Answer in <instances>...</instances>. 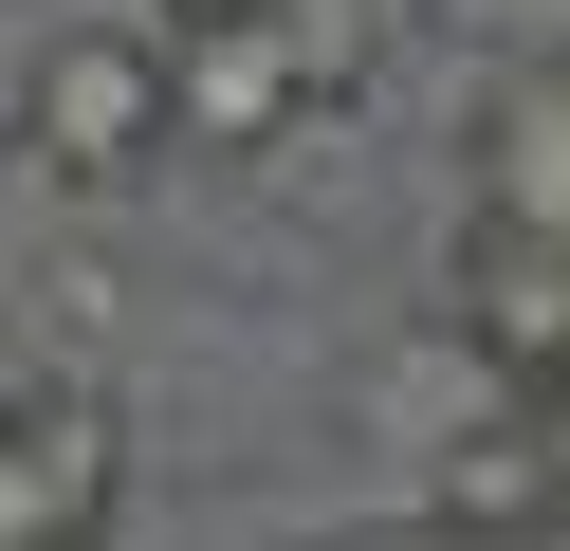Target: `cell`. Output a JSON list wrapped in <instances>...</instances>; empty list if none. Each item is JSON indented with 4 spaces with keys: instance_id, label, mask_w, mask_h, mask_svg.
<instances>
[{
    "instance_id": "cell-1",
    "label": "cell",
    "mask_w": 570,
    "mask_h": 551,
    "mask_svg": "<svg viewBox=\"0 0 570 551\" xmlns=\"http://www.w3.org/2000/svg\"><path fill=\"white\" fill-rule=\"evenodd\" d=\"M19 147H38L56 184H129L185 147V92H166V37L148 19H56L38 73H19Z\"/></svg>"
},
{
    "instance_id": "cell-2",
    "label": "cell",
    "mask_w": 570,
    "mask_h": 551,
    "mask_svg": "<svg viewBox=\"0 0 570 551\" xmlns=\"http://www.w3.org/2000/svg\"><path fill=\"white\" fill-rule=\"evenodd\" d=\"M111 514H129V423L111 404H75V386L0 404V551H111Z\"/></svg>"
},
{
    "instance_id": "cell-3",
    "label": "cell",
    "mask_w": 570,
    "mask_h": 551,
    "mask_svg": "<svg viewBox=\"0 0 570 551\" xmlns=\"http://www.w3.org/2000/svg\"><path fill=\"white\" fill-rule=\"evenodd\" d=\"M460 367L497 404H570V257L552 239H460Z\"/></svg>"
},
{
    "instance_id": "cell-4",
    "label": "cell",
    "mask_w": 570,
    "mask_h": 551,
    "mask_svg": "<svg viewBox=\"0 0 570 551\" xmlns=\"http://www.w3.org/2000/svg\"><path fill=\"white\" fill-rule=\"evenodd\" d=\"M423 514H442V533H533V514H570V404H497V423L423 441Z\"/></svg>"
},
{
    "instance_id": "cell-5",
    "label": "cell",
    "mask_w": 570,
    "mask_h": 551,
    "mask_svg": "<svg viewBox=\"0 0 570 551\" xmlns=\"http://www.w3.org/2000/svg\"><path fill=\"white\" fill-rule=\"evenodd\" d=\"M479 220L570 257V73H515V92L479 110Z\"/></svg>"
},
{
    "instance_id": "cell-6",
    "label": "cell",
    "mask_w": 570,
    "mask_h": 551,
    "mask_svg": "<svg viewBox=\"0 0 570 551\" xmlns=\"http://www.w3.org/2000/svg\"><path fill=\"white\" fill-rule=\"evenodd\" d=\"M222 19H276V0H148V37H222Z\"/></svg>"
}]
</instances>
